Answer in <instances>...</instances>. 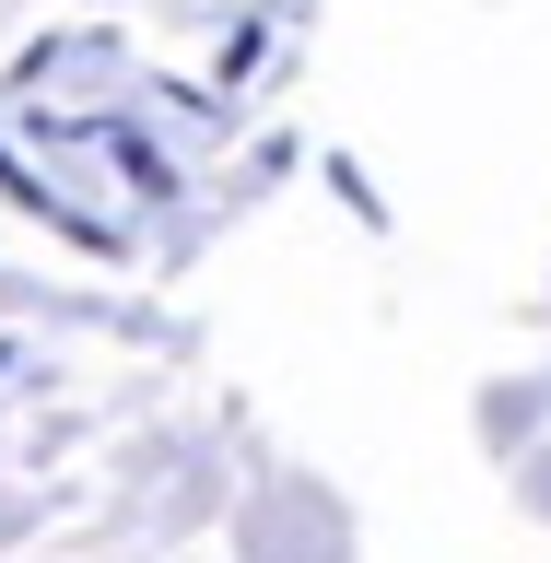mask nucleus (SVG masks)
Segmentation results:
<instances>
[{
    "mask_svg": "<svg viewBox=\"0 0 551 563\" xmlns=\"http://www.w3.org/2000/svg\"><path fill=\"white\" fill-rule=\"evenodd\" d=\"M517 505H528V517H551V446L517 457Z\"/></svg>",
    "mask_w": 551,
    "mask_h": 563,
    "instance_id": "f03ea898",
    "label": "nucleus"
},
{
    "mask_svg": "<svg viewBox=\"0 0 551 563\" xmlns=\"http://www.w3.org/2000/svg\"><path fill=\"white\" fill-rule=\"evenodd\" d=\"M540 411H551V387H482V446L528 457V434H540Z\"/></svg>",
    "mask_w": 551,
    "mask_h": 563,
    "instance_id": "f257e3e1",
    "label": "nucleus"
}]
</instances>
